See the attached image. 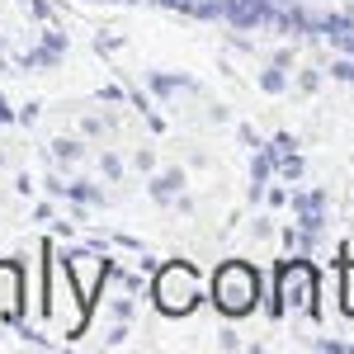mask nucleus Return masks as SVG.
Here are the masks:
<instances>
[{
    "label": "nucleus",
    "mask_w": 354,
    "mask_h": 354,
    "mask_svg": "<svg viewBox=\"0 0 354 354\" xmlns=\"http://www.w3.org/2000/svg\"><path fill=\"white\" fill-rule=\"evenodd\" d=\"M213 293H218V307H222V312H232V317L250 312V307H255V293H260L255 270H245V265H227V270H218Z\"/></svg>",
    "instance_id": "obj_1"
},
{
    "label": "nucleus",
    "mask_w": 354,
    "mask_h": 354,
    "mask_svg": "<svg viewBox=\"0 0 354 354\" xmlns=\"http://www.w3.org/2000/svg\"><path fill=\"white\" fill-rule=\"evenodd\" d=\"M156 298H161L165 312H189L194 298H198V279H194V270L170 265V270L161 274V283H156Z\"/></svg>",
    "instance_id": "obj_2"
},
{
    "label": "nucleus",
    "mask_w": 354,
    "mask_h": 354,
    "mask_svg": "<svg viewBox=\"0 0 354 354\" xmlns=\"http://www.w3.org/2000/svg\"><path fill=\"white\" fill-rule=\"evenodd\" d=\"M283 302H288V307H307V302H312V270H288L283 274Z\"/></svg>",
    "instance_id": "obj_3"
}]
</instances>
